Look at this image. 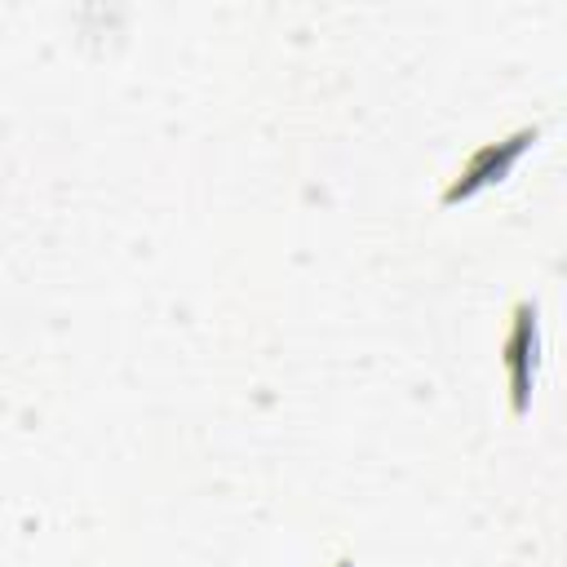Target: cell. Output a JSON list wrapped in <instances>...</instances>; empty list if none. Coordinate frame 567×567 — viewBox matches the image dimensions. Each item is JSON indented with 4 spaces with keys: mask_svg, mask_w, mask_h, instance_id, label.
I'll return each mask as SVG.
<instances>
[{
    "mask_svg": "<svg viewBox=\"0 0 567 567\" xmlns=\"http://www.w3.org/2000/svg\"><path fill=\"white\" fill-rule=\"evenodd\" d=\"M536 142H540V124H518L514 133L474 146V151L461 159V168L447 177L439 204H443V208H456V204H465V199H474V195L501 186V182L514 173V164H518Z\"/></svg>",
    "mask_w": 567,
    "mask_h": 567,
    "instance_id": "obj_1",
    "label": "cell"
},
{
    "mask_svg": "<svg viewBox=\"0 0 567 567\" xmlns=\"http://www.w3.org/2000/svg\"><path fill=\"white\" fill-rule=\"evenodd\" d=\"M501 368H505L509 412L523 421L532 412L536 372H540V306H536V297H518L509 306V328L501 341Z\"/></svg>",
    "mask_w": 567,
    "mask_h": 567,
    "instance_id": "obj_2",
    "label": "cell"
},
{
    "mask_svg": "<svg viewBox=\"0 0 567 567\" xmlns=\"http://www.w3.org/2000/svg\"><path fill=\"white\" fill-rule=\"evenodd\" d=\"M332 567H354V558H350V554H341V558H337Z\"/></svg>",
    "mask_w": 567,
    "mask_h": 567,
    "instance_id": "obj_3",
    "label": "cell"
}]
</instances>
